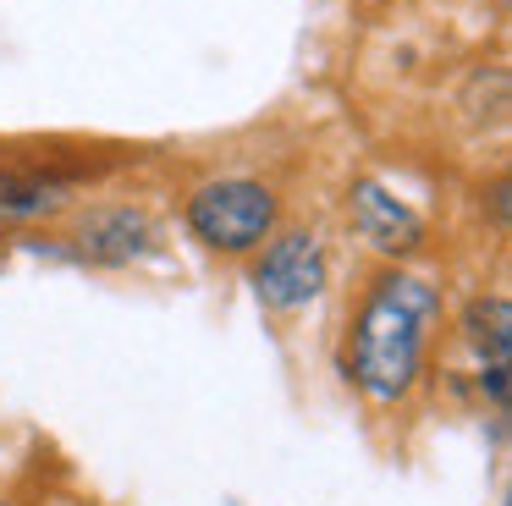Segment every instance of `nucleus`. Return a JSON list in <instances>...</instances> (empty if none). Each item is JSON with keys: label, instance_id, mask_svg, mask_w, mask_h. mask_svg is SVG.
<instances>
[{"label": "nucleus", "instance_id": "obj_4", "mask_svg": "<svg viewBox=\"0 0 512 506\" xmlns=\"http://www.w3.org/2000/svg\"><path fill=\"white\" fill-rule=\"evenodd\" d=\"M67 242L83 264H100V270H122L138 264L160 248V220L149 215L133 198H111V204H83L72 209Z\"/></svg>", "mask_w": 512, "mask_h": 506}, {"label": "nucleus", "instance_id": "obj_1", "mask_svg": "<svg viewBox=\"0 0 512 506\" xmlns=\"http://www.w3.org/2000/svg\"><path fill=\"white\" fill-rule=\"evenodd\" d=\"M441 330V286L424 281L419 270L386 264L369 275L347 314L342 336V374L364 402L375 407H402L413 396L430 358V341Z\"/></svg>", "mask_w": 512, "mask_h": 506}, {"label": "nucleus", "instance_id": "obj_3", "mask_svg": "<svg viewBox=\"0 0 512 506\" xmlns=\"http://www.w3.org/2000/svg\"><path fill=\"white\" fill-rule=\"evenodd\" d=\"M331 281L325 237L314 226H287L270 231V242L254 259V292L270 314H303Z\"/></svg>", "mask_w": 512, "mask_h": 506}, {"label": "nucleus", "instance_id": "obj_2", "mask_svg": "<svg viewBox=\"0 0 512 506\" xmlns=\"http://www.w3.org/2000/svg\"><path fill=\"white\" fill-rule=\"evenodd\" d=\"M182 220L210 253L243 259L270 242V231L281 226V198L259 176H210L182 198Z\"/></svg>", "mask_w": 512, "mask_h": 506}, {"label": "nucleus", "instance_id": "obj_6", "mask_svg": "<svg viewBox=\"0 0 512 506\" xmlns=\"http://www.w3.org/2000/svg\"><path fill=\"white\" fill-rule=\"evenodd\" d=\"M78 204V182L45 165H0V231L39 226Z\"/></svg>", "mask_w": 512, "mask_h": 506}, {"label": "nucleus", "instance_id": "obj_8", "mask_svg": "<svg viewBox=\"0 0 512 506\" xmlns=\"http://www.w3.org/2000/svg\"><path fill=\"white\" fill-rule=\"evenodd\" d=\"M0 506H12V501H0Z\"/></svg>", "mask_w": 512, "mask_h": 506}, {"label": "nucleus", "instance_id": "obj_5", "mask_svg": "<svg viewBox=\"0 0 512 506\" xmlns=\"http://www.w3.org/2000/svg\"><path fill=\"white\" fill-rule=\"evenodd\" d=\"M347 226H353L375 253H386L391 264L408 259V253H419L424 237H430L424 215L402 193H391L380 176H358V182L347 187Z\"/></svg>", "mask_w": 512, "mask_h": 506}, {"label": "nucleus", "instance_id": "obj_7", "mask_svg": "<svg viewBox=\"0 0 512 506\" xmlns=\"http://www.w3.org/2000/svg\"><path fill=\"white\" fill-rule=\"evenodd\" d=\"M463 341L474 347L479 369H507V358H512V303H507V292L474 297V303L463 308Z\"/></svg>", "mask_w": 512, "mask_h": 506}]
</instances>
